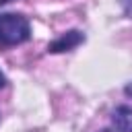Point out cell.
<instances>
[{"label": "cell", "mask_w": 132, "mask_h": 132, "mask_svg": "<svg viewBox=\"0 0 132 132\" xmlns=\"http://www.w3.org/2000/svg\"><path fill=\"white\" fill-rule=\"evenodd\" d=\"M31 35L29 21L23 14L4 12L0 14V43L2 45H16L27 41Z\"/></svg>", "instance_id": "obj_1"}, {"label": "cell", "mask_w": 132, "mask_h": 132, "mask_svg": "<svg viewBox=\"0 0 132 132\" xmlns=\"http://www.w3.org/2000/svg\"><path fill=\"white\" fill-rule=\"evenodd\" d=\"M82 39H85V37H82L80 31H68L66 35H62V37H58L56 41L50 43V52H66V50H72V47H76Z\"/></svg>", "instance_id": "obj_2"}, {"label": "cell", "mask_w": 132, "mask_h": 132, "mask_svg": "<svg viewBox=\"0 0 132 132\" xmlns=\"http://www.w3.org/2000/svg\"><path fill=\"white\" fill-rule=\"evenodd\" d=\"M111 122L118 132H132V109L126 105L118 107L111 116Z\"/></svg>", "instance_id": "obj_3"}, {"label": "cell", "mask_w": 132, "mask_h": 132, "mask_svg": "<svg viewBox=\"0 0 132 132\" xmlns=\"http://www.w3.org/2000/svg\"><path fill=\"white\" fill-rule=\"evenodd\" d=\"M120 4H122V10L126 12V16L132 19V0H120Z\"/></svg>", "instance_id": "obj_4"}, {"label": "cell", "mask_w": 132, "mask_h": 132, "mask_svg": "<svg viewBox=\"0 0 132 132\" xmlns=\"http://www.w3.org/2000/svg\"><path fill=\"white\" fill-rule=\"evenodd\" d=\"M2 87H4V74L0 72V89H2Z\"/></svg>", "instance_id": "obj_5"}, {"label": "cell", "mask_w": 132, "mask_h": 132, "mask_svg": "<svg viewBox=\"0 0 132 132\" xmlns=\"http://www.w3.org/2000/svg\"><path fill=\"white\" fill-rule=\"evenodd\" d=\"M6 2H10V0H0V4H6Z\"/></svg>", "instance_id": "obj_6"}]
</instances>
